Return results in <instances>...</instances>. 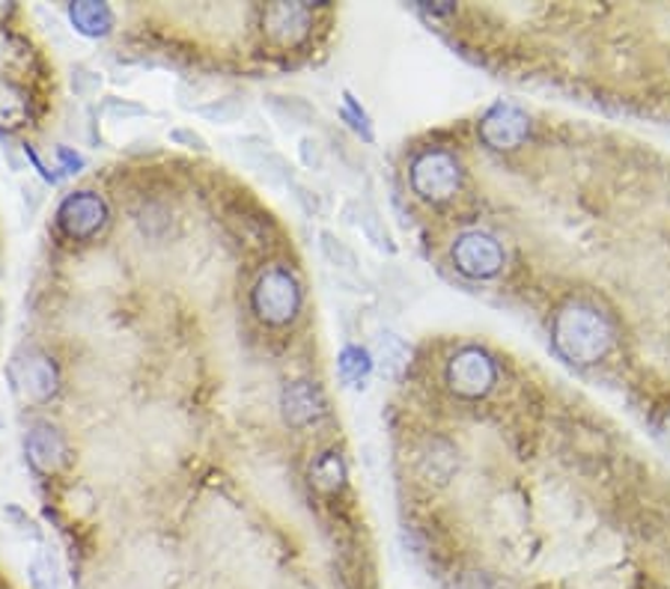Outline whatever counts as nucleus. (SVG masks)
Here are the masks:
<instances>
[{
  "label": "nucleus",
  "mask_w": 670,
  "mask_h": 589,
  "mask_svg": "<svg viewBox=\"0 0 670 589\" xmlns=\"http://www.w3.org/2000/svg\"><path fill=\"white\" fill-rule=\"evenodd\" d=\"M459 164L450 152H424L412 164V188L429 203L450 200L459 190Z\"/></svg>",
  "instance_id": "obj_3"
},
{
  "label": "nucleus",
  "mask_w": 670,
  "mask_h": 589,
  "mask_svg": "<svg viewBox=\"0 0 670 589\" xmlns=\"http://www.w3.org/2000/svg\"><path fill=\"white\" fill-rule=\"evenodd\" d=\"M301 159H304V164L313 170H320L322 168V149L316 140H310V137H304L301 140Z\"/></svg>",
  "instance_id": "obj_20"
},
{
  "label": "nucleus",
  "mask_w": 670,
  "mask_h": 589,
  "mask_svg": "<svg viewBox=\"0 0 670 589\" xmlns=\"http://www.w3.org/2000/svg\"><path fill=\"white\" fill-rule=\"evenodd\" d=\"M370 372V358L361 348H346L340 355V376L346 381H361Z\"/></svg>",
  "instance_id": "obj_17"
},
{
  "label": "nucleus",
  "mask_w": 670,
  "mask_h": 589,
  "mask_svg": "<svg viewBox=\"0 0 670 589\" xmlns=\"http://www.w3.org/2000/svg\"><path fill=\"white\" fill-rule=\"evenodd\" d=\"M453 263H457V268L465 277L483 280V277H492V274L500 272L504 251L486 232H465L453 244Z\"/></svg>",
  "instance_id": "obj_6"
},
{
  "label": "nucleus",
  "mask_w": 670,
  "mask_h": 589,
  "mask_svg": "<svg viewBox=\"0 0 670 589\" xmlns=\"http://www.w3.org/2000/svg\"><path fill=\"white\" fill-rule=\"evenodd\" d=\"M10 379L15 393L27 402L51 400L54 390H57V369L39 351H22L12 360Z\"/></svg>",
  "instance_id": "obj_4"
},
{
  "label": "nucleus",
  "mask_w": 670,
  "mask_h": 589,
  "mask_svg": "<svg viewBox=\"0 0 670 589\" xmlns=\"http://www.w3.org/2000/svg\"><path fill=\"white\" fill-rule=\"evenodd\" d=\"M298 304H301V292H298L296 277L284 268H268L256 280L254 310L268 325H287L298 313Z\"/></svg>",
  "instance_id": "obj_2"
},
{
  "label": "nucleus",
  "mask_w": 670,
  "mask_h": 589,
  "mask_svg": "<svg viewBox=\"0 0 670 589\" xmlns=\"http://www.w3.org/2000/svg\"><path fill=\"white\" fill-rule=\"evenodd\" d=\"M447 381H450L453 393L465 396V400H477V396H486L495 384V363L480 348H465L450 360Z\"/></svg>",
  "instance_id": "obj_5"
},
{
  "label": "nucleus",
  "mask_w": 670,
  "mask_h": 589,
  "mask_svg": "<svg viewBox=\"0 0 670 589\" xmlns=\"http://www.w3.org/2000/svg\"><path fill=\"white\" fill-rule=\"evenodd\" d=\"M57 221L63 227L69 239H93L107 221V206L102 197L90 194V190H78L72 197H66L60 211H57Z\"/></svg>",
  "instance_id": "obj_7"
},
{
  "label": "nucleus",
  "mask_w": 670,
  "mask_h": 589,
  "mask_svg": "<svg viewBox=\"0 0 670 589\" xmlns=\"http://www.w3.org/2000/svg\"><path fill=\"white\" fill-rule=\"evenodd\" d=\"M173 140H182V143H188V147L194 149H206V140H203L200 135H194V131H185V128H180V131H173Z\"/></svg>",
  "instance_id": "obj_21"
},
{
  "label": "nucleus",
  "mask_w": 670,
  "mask_h": 589,
  "mask_svg": "<svg viewBox=\"0 0 670 589\" xmlns=\"http://www.w3.org/2000/svg\"><path fill=\"white\" fill-rule=\"evenodd\" d=\"M661 435H665V441H668V447H670V414H668V420H665V426H661Z\"/></svg>",
  "instance_id": "obj_22"
},
{
  "label": "nucleus",
  "mask_w": 670,
  "mask_h": 589,
  "mask_svg": "<svg viewBox=\"0 0 670 589\" xmlns=\"http://www.w3.org/2000/svg\"><path fill=\"white\" fill-rule=\"evenodd\" d=\"M266 36L277 45H296L308 36L310 12L301 3H275L263 15Z\"/></svg>",
  "instance_id": "obj_9"
},
{
  "label": "nucleus",
  "mask_w": 670,
  "mask_h": 589,
  "mask_svg": "<svg viewBox=\"0 0 670 589\" xmlns=\"http://www.w3.org/2000/svg\"><path fill=\"white\" fill-rule=\"evenodd\" d=\"M379 363H382V372H388L391 379H400L403 369L408 367V348L400 337L394 334H382L379 337Z\"/></svg>",
  "instance_id": "obj_14"
},
{
  "label": "nucleus",
  "mask_w": 670,
  "mask_h": 589,
  "mask_svg": "<svg viewBox=\"0 0 670 589\" xmlns=\"http://www.w3.org/2000/svg\"><path fill=\"white\" fill-rule=\"evenodd\" d=\"M313 485L320 492H337L343 485V462L337 453H325L320 462L313 464Z\"/></svg>",
  "instance_id": "obj_15"
},
{
  "label": "nucleus",
  "mask_w": 670,
  "mask_h": 589,
  "mask_svg": "<svg viewBox=\"0 0 670 589\" xmlns=\"http://www.w3.org/2000/svg\"><path fill=\"white\" fill-rule=\"evenodd\" d=\"M24 447H27V459H31V464L36 471L54 474V471L63 467L66 462L63 435L54 429V426H48V423L33 426V429L27 431V438H24Z\"/></svg>",
  "instance_id": "obj_10"
},
{
  "label": "nucleus",
  "mask_w": 670,
  "mask_h": 589,
  "mask_svg": "<svg viewBox=\"0 0 670 589\" xmlns=\"http://www.w3.org/2000/svg\"><path fill=\"white\" fill-rule=\"evenodd\" d=\"M69 19H72L74 31L84 36H105L114 27V12L107 3H93V0H81L69 7Z\"/></svg>",
  "instance_id": "obj_12"
},
{
  "label": "nucleus",
  "mask_w": 670,
  "mask_h": 589,
  "mask_svg": "<svg viewBox=\"0 0 670 589\" xmlns=\"http://www.w3.org/2000/svg\"><path fill=\"white\" fill-rule=\"evenodd\" d=\"M33 571V587L36 589H57V578H54V568L51 563H45V559H36L31 566Z\"/></svg>",
  "instance_id": "obj_19"
},
{
  "label": "nucleus",
  "mask_w": 670,
  "mask_h": 589,
  "mask_svg": "<svg viewBox=\"0 0 670 589\" xmlns=\"http://www.w3.org/2000/svg\"><path fill=\"white\" fill-rule=\"evenodd\" d=\"M554 346L573 363H593L611 346V327L599 310L575 301L554 319Z\"/></svg>",
  "instance_id": "obj_1"
},
{
  "label": "nucleus",
  "mask_w": 670,
  "mask_h": 589,
  "mask_svg": "<svg viewBox=\"0 0 670 589\" xmlns=\"http://www.w3.org/2000/svg\"><path fill=\"white\" fill-rule=\"evenodd\" d=\"M322 253L328 256L331 265H337V268H343V272H355V265H358V259H355V253L346 247V244L340 242V239H334L331 232H322Z\"/></svg>",
  "instance_id": "obj_16"
},
{
  "label": "nucleus",
  "mask_w": 670,
  "mask_h": 589,
  "mask_svg": "<svg viewBox=\"0 0 670 589\" xmlns=\"http://www.w3.org/2000/svg\"><path fill=\"white\" fill-rule=\"evenodd\" d=\"M284 414L292 426H308V423L320 420L325 414V400L316 384L310 381H296L284 390Z\"/></svg>",
  "instance_id": "obj_11"
},
{
  "label": "nucleus",
  "mask_w": 670,
  "mask_h": 589,
  "mask_svg": "<svg viewBox=\"0 0 670 589\" xmlns=\"http://www.w3.org/2000/svg\"><path fill=\"white\" fill-rule=\"evenodd\" d=\"M27 119V95L10 81H0V128H15Z\"/></svg>",
  "instance_id": "obj_13"
},
{
  "label": "nucleus",
  "mask_w": 670,
  "mask_h": 589,
  "mask_svg": "<svg viewBox=\"0 0 670 589\" xmlns=\"http://www.w3.org/2000/svg\"><path fill=\"white\" fill-rule=\"evenodd\" d=\"M245 111V102H239V99H221L218 105H209V107H200V114H206L209 119H218V123H230V119H235V116Z\"/></svg>",
  "instance_id": "obj_18"
},
{
  "label": "nucleus",
  "mask_w": 670,
  "mask_h": 589,
  "mask_svg": "<svg viewBox=\"0 0 670 589\" xmlns=\"http://www.w3.org/2000/svg\"><path fill=\"white\" fill-rule=\"evenodd\" d=\"M480 137L492 149H516L528 137V116L512 105H495L480 123Z\"/></svg>",
  "instance_id": "obj_8"
}]
</instances>
